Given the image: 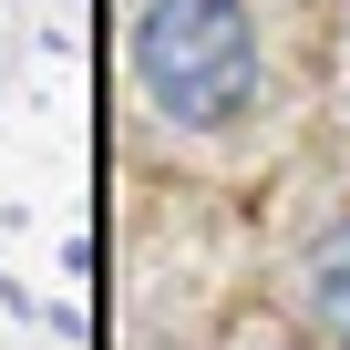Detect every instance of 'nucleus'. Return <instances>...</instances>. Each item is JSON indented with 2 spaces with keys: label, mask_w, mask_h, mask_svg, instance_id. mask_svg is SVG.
<instances>
[{
  "label": "nucleus",
  "mask_w": 350,
  "mask_h": 350,
  "mask_svg": "<svg viewBox=\"0 0 350 350\" xmlns=\"http://www.w3.org/2000/svg\"><path fill=\"white\" fill-rule=\"evenodd\" d=\"M134 62H144V93L186 124H237L258 93V31L237 0H154Z\"/></svg>",
  "instance_id": "obj_1"
},
{
  "label": "nucleus",
  "mask_w": 350,
  "mask_h": 350,
  "mask_svg": "<svg viewBox=\"0 0 350 350\" xmlns=\"http://www.w3.org/2000/svg\"><path fill=\"white\" fill-rule=\"evenodd\" d=\"M319 309L350 329V247H329V258H319Z\"/></svg>",
  "instance_id": "obj_2"
}]
</instances>
